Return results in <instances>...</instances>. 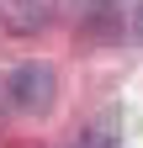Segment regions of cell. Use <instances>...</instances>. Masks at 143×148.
<instances>
[{"mask_svg": "<svg viewBox=\"0 0 143 148\" xmlns=\"http://www.w3.org/2000/svg\"><path fill=\"white\" fill-rule=\"evenodd\" d=\"M6 95L16 111H27V116H43V111L53 106V95H58V74H53V64L32 58V64H16L6 74Z\"/></svg>", "mask_w": 143, "mask_h": 148, "instance_id": "6da1fadb", "label": "cell"}, {"mask_svg": "<svg viewBox=\"0 0 143 148\" xmlns=\"http://www.w3.org/2000/svg\"><path fill=\"white\" fill-rule=\"evenodd\" d=\"M122 143V132H117V116L111 111H101V116L85 127V138H80V148H117Z\"/></svg>", "mask_w": 143, "mask_h": 148, "instance_id": "7a4b0ae2", "label": "cell"}, {"mask_svg": "<svg viewBox=\"0 0 143 148\" xmlns=\"http://www.w3.org/2000/svg\"><path fill=\"white\" fill-rule=\"evenodd\" d=\"M6 21H11V27H37V21H43V11H11Z\"/></svg>", "mask_w": 143, "mask_h": 148, "instance_id": "3957f363", "label": "cell"}]
</instances>
